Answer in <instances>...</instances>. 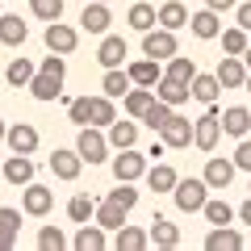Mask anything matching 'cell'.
Listing matches in <instances>:
<instances>
[{"label": "cell", "instance_id": "obj_22", "mask_svg": "<svg viewBox=\"0 0 251 251\" xmlns=\"http://www.w3.org/2000/svg\"><path fill=\"white\" fill-rule=\"evenodd\" d=\"M25 38H29V25L17 13H0V42L4 46H25Z\"/></svg>", "mask_w": 251, "mask_h": 251}, {"label": "cell", "instance_id": "obj_47", "mask_svg": "<svg viewBox=\"0 0 251 251\" xmlns=\"http://www.w3.org/2000/svg\"><path fill=\"white\" fill-rule=\"evenodd\" d=\"M234 21H239V29L251 34V0H239V4H234Z\"/></svg>", "mask_w": 251, "mask_h": 251}, {"label": "cell", "instance_id": "obj_45", "mask_svg": "<svg viewBox=\"0 0 251 251\" xmlns=\"http://www.w3.org/2000/svg\"><path fill=\"white\" fill-rule=\"evenodd\" d=\"M230 159H234V172H251V138H239Z\"/></svg>", "mask_w": 251, "mask_h": 251}, {"label": "cell", "instance_id": "obj_17", "mask_svg": "<svg viewBox=\"0 0 251 251\" xmlns=\"http://www.w3.org/2000/svg\"><path fill=\"white\" fill-rule=\"evenodd\" d=\"M126 72H130V84H138V88H155L159 75H163V67H159V59H147V54H143V59H134Z\"/></svg>", "mask_w": 251, "mask_h": 251}, {"label": "cell", "instance_id": "obj_24", "mask_svg": "<svg viewBox=\"0 0 251 251\" xmlns=\"http://www.w3.org/2000/svg\"><path fill=\"white\" fill-rule=\"evenodd\" d=\"M155 100H163V105H172V109H176V105H184V100H188V84H180V80H172V75H159V84H155Z\"/></svg>", "mask_w": 251, "mask_h": 251}, {"label": "cell", "instance_id": "obj_46", "mask_svg": "<svg viewBox=\"0 0 251 251\" xmlns=\"http://www.w3.org/2000/svg\"><path fill=\"white\" fill-rule=\"evenodd\" d=\"M67 117H72V126H88V97H75L67 105Z\"/></svg>", "mask_w": 251, "mask_h": 251}, {"label": "cell", "instance_id": "obj_18", "mask_svg": "<svg viewBox=\"0 0 251 251\" xmlns=\"http://www.w3.org/2000/svg\"><path fill=\"white\" fill-rule=\"evenodd\" d=\"M0 176L9 180V184L25 188L29 180H34V159H29V155H13V159H4V168H0Z\"/></svg>", "mask_w": 251, "mask_h": 251}, {"label": "cell", "instance_id": "obj_1", "mask_svg": "<svg viewBox=\"0 0 251 251\" xmlns=\"http://www.w3.org/2000/svg\"><path fill=\"white\" fill-rule=\"evenodd\" d=\"M205 197H209V184L201 176H188V180H176V184H172V201H176V209H184V214H201Z\"/></svg>", "mask_w": 251, "mask_h": 251}, {"label": "cell", "instance_id": "obj_36", "mask_svg": "<svg viewBox=\"0 0 251 251\" xmlns=\"http://www.w3.org/2000/svg\"><path fill=\"white\" fill-rule=\"evenodd\" d=\"M126 25L138 29V34H147V29L155 25V9H151V4H143V0H138V4H130V13H126Z\"/></svg>", "mask_w": 251, "mask_h": 251}, {"label": "cell", "instance_id": "obj_21", "mask_svg": "<svg viewBox=\"0 0 251 251\" xmlns=\"http://www.w3.org/2000/svg\"><path fill=\"white\" fill-rule=\"evenodd\" d=\"M218 84H222V88H243V80H247V67H243V59L239 54H226L222 63H218Z\"/></svg>", "mask_w": 251, "mask_h": 251}, {"label": "cell", "instance_id": "obj_2", "mask_svg": "<svg viewBox=\"0 0 251 251\" xmlns=\"http://www.w3.org/2000/svg\"><path fill=\"white\" fill-rule=\"evenodd\" d=\"M75 151H80L84 163H105V159H109V138H105V130H97V126H80Z\"/></svg>", "mask_w": 251, "mask_h": 251}, {"label": "cell", "instance_id": "obj_48", "mask_svg": "<svg viewBox=\"0 0 251 251\" xmlns=\"http://www.w3.org/2000/svg\"><path fill=\"white\" fill-rule=\"evenodd\" d=\"M239 0H205V9H214V13H230Z\"/></svg>", "mask_w": 251, "mask_h": 251}, {"label": "cell", "instance_id": "obj_55", "mask_svg": "<svg viewBox=\"0 0 251 251\" xmlns=\"http://www.w3.org/2000/svg\"><path fill=\"white\" fill-rule=\"evenodd\" d=\"M105 4H109V0H105Z\"/></svg>", "mask_w": 251, "mask_h": 251}, {"label": "cell", "instance_id": "obj_15", "mask_svg": "<svg viewBox=\"0 0 251 251\" xmlns=\"http://www.w3.org/2000/svg\"><path fill=\"white\" fill-rule=\"evenodd\" d=\"M126 54H130V46H126L117 34H100V46H97V63L100 67H122Z\"/></svg>", "mask_w": 251, "mask_h": 251}, {"label": "cell", "instance_id": "obj_8", "mask_svg": "<svg viewBox=\"0 0 251 251\" xmlns=\"http://www.w3.org/2000/svg\"><path fill=\"white\" fill-rule=\"evenodd\" d=\"M42 42H46V50H54V54H72L75 46H80V29H72V25H59V21H46V34H42Z\"/></svg>", "mask_w": 251, "mask_h": 251}, {"label": "cell", "instance_id": "obj_7", "mask_svg": "<svg viewBox=\"0 0 251 251\" xmlns=\"http://www.w3.org/2000/svg\"><path fill=\"white\" fill-rule=\"evenodd\" d=\"M46 163H50V172H54L59 180H80V172H84V159H80L75 147H54Z\"/></svg>", "mask_w": 251, "mask_h": 251}, {"label": "cell", "instance_id": "obj_52", "mask_svg": "<svg viewBox=\"0 0 251 251\" xmlns=\"http://www.w3.org/2000/svg\"><path fill=\"white\" fill-rule=\"evenodd\" d=\"M4 130H9V126H4V117H0V143H4Z\"/></svg>", "mask_w": 251, "mask_h": 251}, {"label": "cell", "instance_id": "obj_37", "mask_svg": "<svg viewBox=\"0 0 251 251\" xmlns=\"http://www.w3.org/2000/svg\"><path fill=\"white\" fill-rule=\"evenodd\" d=\"M168 67H163V75H172V80H180V84H188L193 75H197V63L193 59H180V50L172 54V59H163Z\"/></svg>", "mask_w": 251, "mask_h": 251}, {"label": "cell", "instance_id": "obj_30", "mask_svg": "<svg viewBox=\"0 0 251 251\" xmlns=\"http://www.w3.org/2000/svg\"><path fill=\"white\" fill-rule=\"evenodd\" d=\"M218 92H222V84H218V75H193V80H188V97H197L201 105H214L218 100Z\"/></svg>", "mask_w": 251, "mask_h": 251}, {"label": "cell", "instance_id": "obj_35", "mask_svg": "<svg viewBox=\"0 0 251 251\" xmlns=\"http://www.w3.org/2000/svg\"><path fill=\"white\" fill-rule=\"evenodd\" d=\"M201 214H205V222H209V226H226V222H234V209L226 205L222 197H205Z\"/></svg>", "mask_w": 251, "mask_h": 251}, {"label": "cell", "instance_id": "obj_54", "mask_svg": "<svg viewBox=\"0 0 251 251\" xmlns=\"http://www.w3.org/2000/svg\"><path fill=\"white\" fill-rule=\"evenodd\" d=\"M0 13H4V0H0Z\"/></svg>", "mask_w": 251, "mask_h": 251}, {"label": "cell", "instance_id": "obj_12", "mask_svg": "<svg viewBox=\"0 0 251 251\" xmlns=\"http://www.w3.org/2000/svg\"><path fill=\"white\" fill-rule=\"evenodd\" d=\"M188 29H193V38H201V42H214V38L222 34V13H214V9L188 13Z\"/></svg>", "mask_w": 251, "mask_h": 251}, {"label": "cell", "instance_id": "obj_44", "mask_svg": "<svg viewBox=\"0 0 251 251\" xmlns=\"http://www.w3.org/2000/svg\"><path fill=\"white\" fill-rule=\"evenodd\" d=\"M168 117H172V105H163V100H151V105H147V113L138 117V122H143V126H151V130H159V126L168 122Z\"/></svg>", "mask_w": 251, "mask_h": 251}, {"label": "cell", "instance_id": "obj_3", "mask_svg": "<svg viewBox=\"0 0 251 251\" xmlns=\"http://www.w3.org/2000/svg\"><path fill=\"white\" fill-rule=\"evenodd\" d=\"M180 50V42H176V29H163V25H151L143 34V54L147 59H172V54Z\"/></svg>", "mask_w": 251, "mask_h": 251}, {"label": "cell", "instance_id": "obj_42", "mask_svg": "<svg viewBox=\"0 0 251 251\" xmlns=\"http://www.w3.org/2000/svg\"><path fill=\"white\" fill-rule=\"evenodd\" d=\"M63 247H67V234L59 226H42L38 230V251H63Z\"/></svg>", "mask_w": 251, "mask_h": 251}, {"label": "cell", "instance_id": "obj_19", "mask_svg": "<svg viewBox=\"0 0 251 251\" xmlns=\"http://www.w3.org/2000/svg\"><path fill=\"white\" fill-rule=\"evenodd\" d=\"M243 247V234L234 230L230 222L226 226H214V230L205 234V251H239Z\"/></svg>", "mask_w": 251, "mask_h": 251}, {"label": "cell", "instance_id": "obj_38", "mask_svg": "<svg viewBox=\"0 0 251 251\" xmlns=\"http://www.w3.org/2000/svg\"><path fill=\"white\" fill-rule=\"evenodd\" d=\"M92 209H97V201H92L88 193H75V197L67 201V218H72L75 226H80V222H92Z\"/></svg>", "mask_w": 251, "mask_h": 251}, {"label": "cell", "instance_id": "obj_50", "mask_svg": "<svg viewBox=\"0 0 251 251\" xmlns=\"http://www.w3.org/2000/svg\"><path fill=\"white\" fill-rule=\"evenodd\" d=\"M163 151H168V147H163V138H155L151 151H147V159H163Z\"/></svg>", "mask_w": 251, "mask_h": 251}, {"label": "cell", "instance_id": "obj_33", "mask_svg": "<svg viewBox=\"0 0 251 251\" xmlns=\"http://www.w3.org/2000/svg\"><path fill=\"white\" fill-rule=\"evenodd\" d=\"M92 222H97L100 230H117V226L126 222V209H122V205H113V201H100V205L92 209Z\"/></svg>", "mask_w": 251, "mask_h": 251}, {"label": "cell", "instance_id": "obj_43", "mask_svg": "<svg viewBox=\"0 0 251 251\" xmlns=\"http://www.w3.org/2000/svg\"><path fill=\"white\" fill-rule=\"evenodd\" d=\"M29 13L38 21H59L63 17V0H29Z\"/></svg>", "mask_w": 251, "mask_h": 251}, {"label": "cell", "instance_id": "obj_25", "mask_svg": "<svg viewBox=\"0 0 251 251\" xmlns=\"http://www.w3.org/2000/svg\"><path fill=\"white\" fill-rule=\"evenodd\" d=\"M147 234H151V243H155V247H163V251L180 247V226L172 222V218H155V222H151V230H147Z\"/></svg>", "mask_w": 251, "mask_h": 251}, {"label": "cell", "instance_id": "obj_23", "mask_svg": "<svg viewBox=\"0 0 251 251\" xmlns=\"http://www.w3.org/2000/svg\"><path fill=\"white\" fill-rule=\"evenodd\" d=\"M113 247L117 251H147L151 247V234L143 230V226H117V239H113Z\"/></svg>", "mask_w": 251, "mask_h": 251}, {"label": "cell", "instance_id": "obj_5", "mask_svg": "<svg viewBox=\"0 0 251 251\" xmlns=\"http://www.w3.org/2000/svg\"><path fill=\"white\" fill-rule=\"evenodd\" d=\"M155 134L163 138V147L180 151V147H188V143H193V122H188V117H180L176 109H172V117L159 126V130H155Z\"/></svg>", "mask_w": 251, "mask_h": 251}, {"label": "cell", "instance_id": "obj_10", "mask_svg": "<svg viewBox=\"0 0 251 251\" xmlns=\"http://www.w3.org/2000/svg\"><path fill=\"white\" fill-rule=\"evenodd\" d=\"M109 163H113V180H138L147 172V155H138L134 147H122L117 159H109Z\"/></svg>", "mask_w": 251, "mask_h": 251}, {"label": "cell", "instance_id": "obj_32", "mask_svg": "<svg viewBox=\"0 0 251 251\" xmlns=\"http://www.w3.org/2000/svg\"><path fill=\"white\" fill-rule=\"evenodd\" d=\"M130 88L134 84H130V72L126 67H105V80H100V92L105 97H126Z\"/></svg>", "mask_w": 251, "mask_h": 251}, {"label": "cell", "instance_id": "obj_6", "mask_svg": "<svg viewBox=\"0 0 251 251\" xmlns=\"http://www.w3.org/2000/svg\"><path fill=\"white\" fill-rule=\"evenodd\" d=\"M54 209V193L46 184H34L29 180L25 184V193H21V214H29V218H46Z\"/></svg>", "mask_w": 251, "mask_h": 251}, {"label": "cell", "instance_id": "obj_49", "mask_svg": "<svg viewBox=\"0 0 251 251\" xmlns=\"http://www.w3.org/2000/svg\"><path fill=\"white\" fill-rule=\"evenodd\" d=\"M234 218H239V222H243V226H251V197H247V201H243V205H239V209H234Z\"/></svg>", "mask_w": 251, "mask_h": 251}, {"label": "cell", "instance_id": "obj_16", "mask_svg": "<svg viewBox=\"0 0 251 251\" xmlns=\"http://www.w3.org/2000/svg\"><path fill=\"white\" fill-rule=\"evenodd\" d=\"M105 138H109V147H113V151H122V147H134L138 143V122L134 117H126V122H109L105 126Z\"/></svg>", "mask_w": 251, "mask_h": 251}, {"label": "cell", "instance_id": "obj_13", "mask_svg": "<svg viewBox=\"0 0 251 251\" xmlns=\"http://www.w3.org/2000/svg\"><path fill=\"white\" fill-rule=\"evenodd\" d=\"M80 25L88 29V34H109V25H113V13H109L105 0H88L80 13Z\"/></svg>", "mask_w": 251, "mask_h": 251}, {"label": "cell", "instance_id": "obj_39", "mask_svg": "<svg viewBox=\"0 0 251 251\" xmlns=\"http://www.w3.org/2000/svg\"><path fill=\"white\" fill-rule=\"evenodd\" d=\"M105 201H113V205H122L126 214H130V209L138 205V188H134V180H117V188L109 193Z\"/></svg>", "mask_w": 251, "mask_h": 251}, {"label": "cell", "instance_id": "obj_27", "mask_svg": "<svg viewBox=\"0 0 251 251\" xmlns=\"http://www.w3.org/2000/svg\"><path fill=\"white\" fill-rule=\"evenodd\" d=\"M75 251H105L109 247V239H105V230H100L97 222H80V230H75Z\"/></svg>", "mask_w": 251, "mask_h": 251}, {"label": "cell", "instance_id": "obj_29", "mask_svg": "<svg viewBox=\"0 0 251 251\" xmlns=\"http://www.w3.org/2000/svg\"><path fill=\"white\" fill-rule=\"evenodd\" d=\"M143 176H147V188H151V193H172V184H176V168H172V163H155V168H147L143 172Z\"/></svg>", "mask_w": 251, "mask_h": 251}, {"label": "cell", "instance_id": "obj_14", "mask_svg": "<svg viewBox=\"0 0 251 251\" xmlns=\"http://www.w3.org/2000/svg\"><path fill=\"white\" fill-rule=\"evenodd\" d=\"M25 88L34 92V100L50 105V100H59V97H63V75H50V72H34V80H29Z\"/></svg>", "mask_w": 251, "mask_h": 251}, {"label": "cell", "instance_id": "obj_40", "mask_svg": "<svg viewBox=\"0 0 251 251\" xmlns=\"http://www.w3.org/2000/svg\"><path fill=\"white\" fill-rule=\"evenodd\" d=\"M34 72H38V67H34L29 59H13V63H9V72H4V80H9L13 88H25V84L34 80Z\"/></svg>", "mask_w": 251, "mask_h": 251}, {"label": "cell", "instance_id": "obj_53", "mask_svg": "<svg viewBox=\"0 0 251 251\" xmlns=\"http://www.w3.org/2000/svg\"><path fill=\"white\" fill-rule=\"evenodd\" d=\"M243 88H247V92H251V72H247V80H243Z\"/></svg>", "mask_w": 251, "mask_h": 251}, {"label": "cell", "instance_id": "obj_20", "mask_svg": "<svg viewBox=\"0 0 251 251\" xmlns=\"http://www.w3.org/2000/svg\"><path fill=\"white\" fill-rule=\"evenodd\" d=\"M17 234H21V209L4 205V209H0V251L17 247Z\"/></svg>", "mask_w": 251, "mask_h": 251}, {"label": "cell", "instance_id": "obj_26", "mask_svg": "<svg viewBox=\"0 0 251 251\" xmlns=\"http://www.w3.org/2000/svg\"><path fill=\"white\" fill-rule=\"evenodd\" d=\"M201 180L209 184V193H214V188L222 193V188L234 180V159H209V163H205V176H201Z\"/></svg>", "mask_w": 251, "mask_h": 251}, {"label": "cell", "instance_id": "obj_28", "mask_svg": "<svg viewBox=\"0 0 251 251\" xmlns=\"http://www.w3.org/2000/svg\"><path fill=\"white\" fill-rule=\"evenodd\" d=\"M155 25H163V29H184V25H188V9L180 4V0H168V4L155 9Z\"/></svg>", "mask_w": 251, "mask_h": 251}, {"label": "cell", "instance_id": "obj_34", "mask_svg": "<svg viewBox=\"0 0 251 251\" xmlns=\"http://www.w3.org/2000/svg\"><path fill=\"white\" fill-rule=\"evenodd\" d=\"M151 100H155V92H151V88H138V84H134V88H130V92L122 97V109L138 122V117L147 113V105H151Z\"/></svg>", "mask_w": 251, "mask_h": 251}, {"label": "cell", "instance_id": "obj_9", "mask_svg": "<svg viewBox=\"0 0 251 251\" xmlns=\"http://www.w3.org/2000/svg\"><path fill=\"white\" fill-rule=\"evenodd\" d=\"M4 143H9L13 155H34L38 143H42V134H38L29 122H17V126H9V130H4Z\"/></svg>", "mask_w": 251, "mask_h": 251}, {"label": "cell", "instance_id": "obj_41", "mask_svg": "<svg viewBox=\"0 0 251 251\" xmlns=\"http://www.w3.org/2000/svg\"><path fill=\"white\" fill-rule=\"evenodd\" d=\"M218 38H222V50H226V54H243V50H247V42H251V38H247V29H239V25L222 29Z\"/></svg>", "mask_w": 251, "mask_h": 251}, {"label": "cell", "instance_id": "obj_31", "mask_svg": "<svg viewBox=\"0 0 251 251\" xmlns=\"http://www.w3.org/2000/svg\"><path fill=\"white\" fill-rule=\"evenodd\" d=\"M117 117L113 109V97H88V126H97V130H105L109 122Z\"/></svg>", "mask_w": 251, "mask_h": 251}, {"label": "cell", "instance_id": "obj_11", "mask_svg": "<svg viewBox=\"0 0 251 251\" xmlns=\"http://www.w3.org/2000/svg\"><path fill=\"white\" fill-rule=\"evenodd\" d=\"M218 122H222V134H230V138H247V134H251V109H247V105L222 109Z\"/></svg>", "mask_w": 251, "mask_h": 251}, {"label": "cell", "instance_id": "obj_51", "mask_svg": "<svg viewBox=\"0 0 251 251\" xmlns=\"http://www.w3.org/2000/svg\"><path fill=\"white\" fill-rule=\"evenodd\" d=\"M239 59H243V67H247V72H251V42H247V50H243Z\"/></svg>", "mask_w": 251, "mask_h": 251}, {"label": "cell", "instance_id": "obj_4", "mask_svg": "<svg viewBox=\"0 0 251 251\" xmlns=\"http://www.w3.org/2000/svg\"><path fill=\"white\" fill-rule=\"evenodd\" d=\"M218 138H222V122H218V109L209 105V113H201L197 122H193V147L209 155L218 147Z\"/></svg>", "mask_w": 251, "mask_h": 251}]
</instances>
